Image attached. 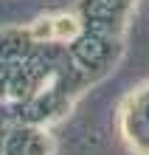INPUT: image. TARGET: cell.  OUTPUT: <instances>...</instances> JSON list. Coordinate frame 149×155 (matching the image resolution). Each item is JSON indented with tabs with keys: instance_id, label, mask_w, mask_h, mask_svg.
Listing matches in <instances>:
<instances>
[{
	"instance_id": "6da1fadb",
	"label": "cell",
	"mask_w": 149,
	"mask_h": 155,
	"mask_svg": "<svg viewBox=\"0 0 149 155\" xmlns=\"http://www.w3.org/2000/svg\"><path fill=\"white\" fill-rule=\"evenodd\" d=\"M121 133L138 155H149V85L129 93L121 104Z\"/></svg>"
}]
</instances>
